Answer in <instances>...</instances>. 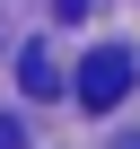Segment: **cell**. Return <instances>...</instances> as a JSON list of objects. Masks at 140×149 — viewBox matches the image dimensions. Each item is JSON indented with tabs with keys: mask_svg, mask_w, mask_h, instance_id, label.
Returning a JSON list of instances; mask_svg holds the SVG:
<instances>
[{
	"mask_svg": "<svg viewBox=\"0 0 140 149\" xmlns=\"http://www.w3.org/2000/svg\"><path fill=\"white\" fill-rule=\"evenodd\" d=\"M123 149H140V140H123Z\"/></svg>",
	"mask_w": 140,
	"mask_h": 149,
	"instance_id": "3",
	"label": "cell"
},
{
	"mask_svg": "<svg viewBox=\"0 0 140 149\" xmlns=\"http://www.w3.org/2000/svg\"><path fill=\"white\" fill-rule=\"evenodd\" d=\"M123 97H131V53H114V44L88 53V61H79V105H88V114H114Z\"/></svg>",
	"mask_w": 140,
	"mask_h": 149,
	"instance_id": "1",
	"label": "cell"
},
{
	"mask_svg": "<svg viewBox=\"0 0 140 149\" xmlns=\"http://www.w3.org/2000/svg\"><path fill=\"white\" fill-rule=\"evenodd\" d=\"M0 149H26V132H18V123H9V114H0Z\"/></svg>",
	"mask_w": 140,
	"mask_h": 149,
	"instance_id": "2",
	"label": "cell"
}]
</instances>
